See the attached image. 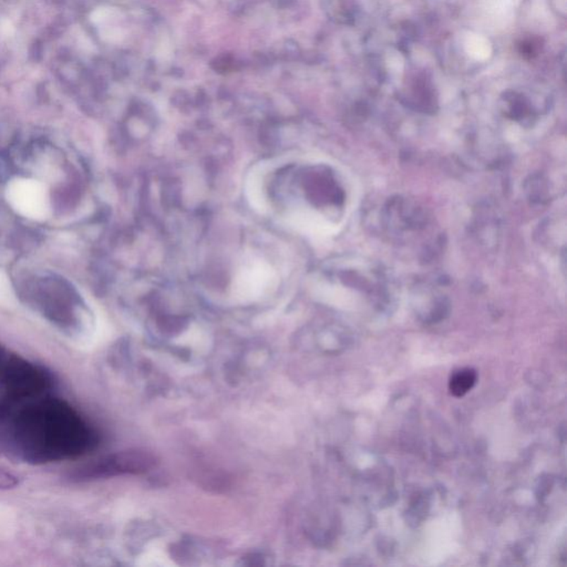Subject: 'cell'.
<instances>
[{"mask_svg":"<svg viewBox=\"0 0 567 567\" xmlns=\"http://www.w3.org/2000/svg\"><path fill=\"white\" fill-rule=\"evenodd\" d=\"M16 304L17 299L11 280L3 270H0V305L11 307Z\"/></svg>","mask_w":567,"mask_h":567,"instance_id":"10","label":"cell"},{"mask_svg":"<svg viewBox=\"0 0 567 567\" xmlns=\"http://www.w3.org/2000/svg\"><path fill=\"white\" fill-rule=\"evenodd\" d=\"M6 198L13 210L23 217L46 221L52 213L50 198L46 186L32 179H15L6 189Z\"/></svg>","mask_w":567,"mask_h":567,"instance_id":"6","label":"cell"},{"mask_svg":"<svg viewBox=\"0 0 567 567\" xmlns=\"http://www.w3.org/2000/svg\"><path fill=\"white\" fill-rule=\"evenodd\" d=\"M101 36H102L105 40L109 42H120L121 39L124 38L122 31L117 28L105 29V30L101 32Z\"/></svg>","mask_w":567,"mask_h":567,"instance_id":"14","label":"cell"},{"mask_svg":"<svg viewBox=\"0 0 567 567\" xmlns=\"http://www.w3.org/2000/svg\"><path fill=\"white\" fill-rule=\"evenodd\" d=\"M9 411H11L9 403L0 406V455H5Z\"/></svg>","mask_w":567,"mask_h":567,"instance_id":"11","label":"cell"},{"mask_svg":"<svg viewBox=\"0 0 567 567\" xmlns=\"http://www.w3.org/2000/svg\"><path fill=\"white\" fill-rule=\"evenodd\" d=\"M52 386L49 371L34 362L17 358H11L0 381V388L5 391L9 403L39 397Z\"/></svg>","mask_w":567,"mask_h":567,"instance_id":"4","label":"cell"},{"mask_svg":"<svg viewBox=\"0 0 567 567\" xmlns=\"http://www.w3.org/2000/svg\"><path fill=\"white\" fill-rule=\"evenodd\" d=\"M18 484V477L6 470L0 469V490H11Z\"/></svg>","mask_w":567,"mask_h":567,"instance_id":"12","label":"cell"},{"mask_svg":"<svg viewBox=\"0 0 567 567\" xmlns=\"http://www.w3.org/2000/svg\"><path fill=\"white\" fill-rule=\"evenodd\" d=\"M253 206L290 227H306L313 208L328 210L342 200L334 175L321 165L282 157L257 165L247 182Z\"/></svg>","mask_w":567,"mask_h":567,"instance_id":"1","label":"cell"},{"mask_svg":"<svg viewBox=\"0 0 567 567\" xmlns=\"http://www.w3.org/2000/svg\"><path fill=\"white\" fill-rule=\"evenodd\" d=\"M118 11H114L112 8H99L93 11L91 15V20L95 23H102L105 21L110 20L113 17H116V13Z\"/></svg>","mask_w":567,"mask_h":567,"instance_id":"13","label":"cell"},{"mask_svg":"<svg viewBox=\"0 0 567 567\" xmlns=\"http://www.w3.org/2000/svg\"><path fill=\"white\" fill-rule=\"evenodd\" d=\"M15 32L13 25L11 21L5 20L0 25V35L3 37H9Z\"/></svg>","mask_w":567,"mask_h":567,"instance_id":"15","label":"cell"},{"mask_svg":"<svg viewBox=\"0 0 567 567\" xmlns=\"http://www.w3.org/2000/svg\"><path fill=\"white\" fill-rule=\"evenodd\" d=\"M97 441L83 417L59 399L37 400L18 411L11 405L5 455L13 459L32 465L54 462L83 455Z\"/></svg>","mask_w":567,"mask_h":567,"instance_id":"2","label":"cell"},{"mask_svg":"<svg viewBox=\"0 0 567 567\" xmlns=\"http://www.w3.org/2000/svg\"><path fill=\"white\" fill-rule=\"evenodd\" d=\"M9 362H11V358L6 357L5 354L3 352H0V381H1V378L5 374L6 368H7Z\"/></svg>","mask_w":567,"mask_h":567,"instance_id":"16","label":"cell"},{"mask_svg":"<svg viewBox=\"0 0 567 567\" xmlns=\"http://www.w3.org/2000/svg\"><path fill=\"white\" fill-rule=\"evenodd\" d=\"M157 465V458L145 450H128L107 455L78 467L70 475L72 481L98 480L122 475L148 472Z\"/></svg>","mask_w":567,"mask_h":567,"instance_id":"3","label":"cell"},{"mask_svg":"<svg viewBox=\"0 0 567 567\" xmlns=\"http://www.w3.org/2000/svg\"><path fill=\"white\" fill-rule=\"evenodd\" d=\"M277 275L270 264L252 259L241 267L237 277L234 290L244 297H258L276 287Z\"/></svg>","mask_w":567,"mask_h":567,"instance_id":"7","label":"cell"},{"mask_svg":"<svg viewBox=\"0 0 567 567\" xmlns=\"http://www.w3.org/2000/svg\"><path fill=\"white\" fill-rule=\"evenodd\" d=\"M525 186L526 193L533 202L544 203L551 198V191L547 180L543 175H532L530 180L526 181Z\"/></svg>","mask_w":567,"mask_h":567,"instance_id":"9","label":"cell"},{"mask_svg":"<svg viewBox=\"0 0 567 567\" xmlns=\"http://www.w3.org/2000/svg\"><path fill=\"white\" fill-rule=\"evenodd\" d=\"M380 227L393 237L424 231L429 224L426 210L411 198L395 196L386 201L379 212Z\"/></svg>","mask_w":567,"mask_h":567,"instance_id":"5","label":"cell"},{"mask_svg":"<svg viewBox=\"0 0 567 567\" xmlns=\"http://www.w3.org/2000/svg\"><path fill=\"white\" fill-rule=\"evenodd\" d=\"M477 371L472 368H465L455 372L450 378L449 390L452 395L455 397H463L465 393H469L475 383H477Z\"/></svg>","mask_w":567,"mask_h":567,"instance_id":"8","label":"cell"}]
</instances>
